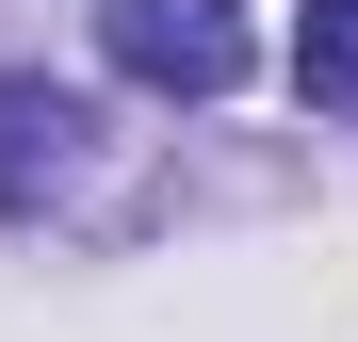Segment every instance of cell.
Masks as SVG:
<instances>
[{
  "label": "cell",
  "instance_id": "cell-2",
  "mask_svg": "<svg viewBox=\"0 0 358 342\" xmlns=\"http://www.w3.org/2000/svg\"><path fill=\"white\" fill-rule=\"evenodd\" d=\"M82 131H98V114L49 66H0V212H49V196H66L82 180Z\"/></svg>",
  "mask_w": 358,
  "mask_h": 342
},
{
  "label": "cell",
  "instance_id": "cell-3",
  "mask_svg": "<svg viewBox=\"0 0 358 342\" xmlns=\"http://www.w3.org/2000/svg\"><path fill=\"white\" fill-rule=\"evenodd\" d=\"M293 82H310V98H358V0H310V17H293Z\"/></svg>",
  "mask_w": 358,
  "mask_h": 342
},
{
  "label": "cell",
  "instance_id": "cell-1",
  "mask_svg": "<svg viewBox=\"0 0 358 342\" xmlns=\"http://www.w3.org/2000/svg\"><path fill=\"white\" fill-rule=\"evenodd\" d=\"M98 49L147 98H228L245 82V0H98Z\"/></svg>",
  "mask_w": 358,
  "mask_h": 342
}]
</instances>
